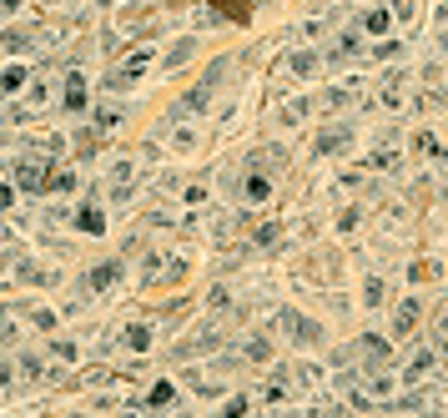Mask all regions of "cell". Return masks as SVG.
<instances>
[{
  "mask_svg": "<svg viewBox=\"0 0 448 418\" xmlns=\"http://www.w3.org/2000/svg\"><path fill=\"white\" fill-rule=\"evenodd\" d=\"M116 273H121V267H116V262H106V267H96V273H91V282H96V287H111V282H116Z\"/></svg>",
  "mask_w": 448,
  "mask_h": 418,
  "instance_id": "cell-1",
  "label": "cell"
},
{
  "mask_svg": "<svg viewBox=\"0 0 448 418\" xmlns=\"http://www.w3.org/2000/svg\"><path fill=\"white\" fill-rule=\"evenodd\" d=\"M81 227H86V232H101V227H106V217L96 212V207H86V212H81Z\"/></svg>",
  "mask_w": 448,
  "mask_h": 418,
  "instance_id": "cell-2",
  "label": "cell"
}]
</instances>
